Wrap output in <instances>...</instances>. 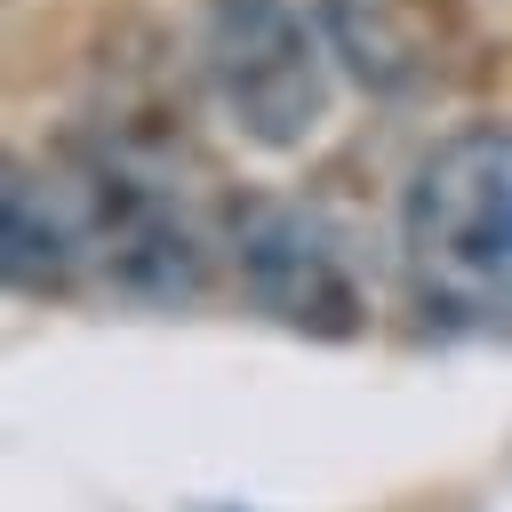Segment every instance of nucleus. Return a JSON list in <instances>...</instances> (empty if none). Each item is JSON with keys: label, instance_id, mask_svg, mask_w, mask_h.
<instances>
[{"label": "nucleus", "instance_id": "4", "mask_svg": "<svg viewBox=\"0 0 512 512\" xmlns=\"http://www.w3.org/2000/svg\"><path fill=\"white\" fill-rule=\"evenodd\" d=\"M232 272L248 304L296 336L344 344L368 328V288L352 272V240L304 200H240L232 208Z\"/></svg>", "mask_w": 512, "mask_h": 512}, {"label": "nucleus", "instance_id": "1", "mask_svg": "<svg viewBox=\"0 0 512 512\" xmlns=\"http://www.w3.org/2000/svg\"><path fill=\"white\" fill-rule=\"evenodd\" d=\"M200 72L256 152H304L336 104L328 0H208Z\"/></svg>", "mask_w": 512, "mask_h": 512}, {"label": "nucleus", "instance_id": "5", "mask_svg": "<svg viewBox=\"0 0 512 512\" xmlns=\"http://www.w3.org/2000/svg\"><path fill=\"white\" fill-rule=\"evenodd\" d=\"M0 272L24 296H48L72 272H96L80 168H24V160L8 168V184H0Z\"/></svg>", "mask_w": 512, "mask_h": 512}, {"label": "nucleus", "instance_id": "3", "mask_svg": "<svg viewBox=\"0 0 512 512\" xmlns=\"http://www.w3.org/2000/svg\"><path fill=\"white\" fill-rule=\"evenodd\" d=\"M88 192V240L96 272L136 304H192L208 288V240L184 208V192L128 144H104L80 160Z\"/></svg>", "mask_w": 512, "mask_h": 512}, {"label": "nucleus", "instance_id": "2", "mask_svg": "<svg viewBox=\"0 0 512 512\" xmlns=\"http://www.w3.org/2000/svg\"><path fill=\"white\" fill-rule=\"evenodd\" d=\"M400 240L424 288L504 296L512 288V136L464 128L432 144L400 200Z\"/></svg>", "mask_w": 512, "mask_h": 512}]
</instances>
